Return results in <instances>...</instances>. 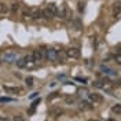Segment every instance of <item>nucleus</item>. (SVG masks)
<instances>
[{
	"label": "nucleus",
	"mask_w": 121,
	"mask_h": 121,
	"mask_svg": "<svg viewBox=\"0 0 121 121\" xmlns=\"http://www.w3.org/2000/svg\"><path fill=\"white\" fill-rule=\"evenodd\" d=\"M78 6H80V7H78V10H80V11H81V10H83V8H84V4H83V3H80V4H78Z\"/></svg>",
	"instance_id": "27"
},
{
	"label": "nucleus",
	"mask_w": 121,
	"mask_h": 121,
	"mask_svg": "<svg viewBox=\"0 0 121 121\" xmlns=\"http://www.w3.org/2000/svg\"><path fill=\"white\" fill-rule=\"evenodd\" d=\"M45 58H47L48 60H56L58 59V52H56V50H54V48L47 50V52H45Z\"/></svg>",
	"instance_id": "3"
},
{
	"label": "nucleus",
	"mask_w": 121,
	"mask_h": 121,
	"mask_svg": "<svg viewBox=\"0 0 121 121\" xmlns=\"http://www.w3.org/2000/svg\"><path fill=\"white\" fill-rule=\"evenodd\" d=\"M90 100L94 102V103H102V102H103V96H102L100 94L94 92V94H90Z\"/></svg>",
	"instance_id": "4"
},
{
	"label": "nucleus",
	"mask_w": 121,
	"mask_h": 121,
	"mask_svg": "<svg viewBox=\"0 0 121 121\" xmlns=\"http://www.w3.org/2000/svg\"><path fill=\"white\" fill-rule=\"evenodd\" d=\"M47 8H48V10H50L54 15L58 14V10H56V6H55V4H48V7H47Z\"/></svg>",
	"instance_id": "13"
},
{
	"label": "nucleus",
	"mask_w": 121,
	"mask_h": 121,
	"mask_svg": "<svg viewBox=\"0 0 121 121\" xmlns=\"http://www.w3.org/2000/svg\"><path fill=\"white\" fill-rule=\"evenodd\" d=\"M66 55H68L69 58H78L80 56V51L77 50V48H69V50H66Z\"/></svg>",
	"instance_id": "5"
},
{
	"label": "nucleus",
	"mask_w": 121,
	"mask_h": 121,
	"mask_svg": "<svg viewBox=\"0 0 121 121\" xmlns=\"http://www.w3.org/2000/svg\"><path fill=\"white\" fill-rule=\"evenodd\" d=\"M4 91L6 92H13V94H15V92H19V88H13V87H4Z\"/></svg>",
	"instance_id": "14"
},
{
	"label": "nucleus",
	"mask_w": 121,
	"mask_h": 121,
	"mask_svg": "<svg viewBox=\"0 0 121 121\" xmlns=\"http://www.w3.org/2000/svg\"><path fill=\"white\" fill-rule=\"evenodd\" d=\"M80 109H81V110H91V109H92V106H91L88 102L81 100V102H80Z\"/></svg>",
	"instance_id": "8"
},
{
	"label": "nucleus",
	"mask_w": 121,
	"mask_h": 121,
	"mask_svg": "<svg viewBox=\"0 0 121 121\" xmlns=\"http://www.w3.org/2000/svg\"><path fill=\"white\" fill-rule=\"evenodd\" d=\"M0 102H14V99L7 98V96H1V98H0Z\"/></svg>",
	"instance_id": "18"
},
{
	"label": "nucleus",
	"mask_w": 121,
	"mask_h": 121,
	"mask_svg": "<svg viewBox=\"0 0 121 121\" xmlns=\"http://www.w3.org/2000/svg\"><path fill=\"white\" fill-rule=\"evenodd\" d=\"M11 10H13V11H18V10H19V4H18V3H14V4H11Z\"/></svg>",
	"instance_id": "19"
},
{
	"label": "nucleus",
	"mask_w": 121,
	"mask_h": 121,
	"mask_svg": "<svg viewBox=\"0 0 121 121\" xmlns=\"http://www.w3.org/2000/svg\"><path fill=\"white\" fill-rule=\"evenodd\" d=\"M62 113H63V110L60 107H52V109H50V114H52L54 117H58Z\"/></svg>",
	"instance_id": "7"
},
{
	"label": "nucleus",
	"mask_w": 121,
	"mask_h": 121,
	"mask_svg": "<svg viewBox=\"0 0 121 121\" xmlns=\"http://www.w3.org/2000/svg\"><path fill=\"white\" fill-rule=\"evenodd\" d=\"M109 121H114V120H109Z\"/></svg>",
	"instance_id": "29"
},
{
	"label": "nucleus",
	"mask_w": 121,
	"mask_h": 121,
	"mask_svg": "<svg viewBox=\"0 0 121 121\" xmlns=\"http://www.w3.org/2000/svg\"><path fill=\"white\" fill-rule=\"evenodd\" d=\"M43 58H44V51H43V50H36V51L33 52V59H35V62L41 60Z\"/></svg>",
	"instance_id": "6"
},
{
	"label": "nucleus",
	"mask_w": 121,
	"mask_h": 121,
	"mask_svg": "<svg viewBox=\"0 0 121 121\" xmlns=\"http://www.w3.org/2000/svg\"><path fill=\"white\" fill-rule=\"evenodd\" d=\"M23 59H25V62H26V63H28V62H35V59H33V52L25 55V56H23Z\"/></svg>",
	"instance_id": "15"
},
{
	"label": "nucleus",
	"mask_w": 121,
	"mask_h": 121,
	"mask_svg": "<svg viewBox=\"0 0 121 121\" xmlns=\"http://www.w3.org/2000/svg\"><path fill=\"white\" fill-rule=\"evenodd\" d=\"M26 84H28V87H32L33 85V78L32 77H26Z\"/></svg>",
	"instance_id": "21"
},
{
	"label": "nucleus",
	"mask_w": 121,
	"mask_h": 121,
	"mask_svg": "<svg viewBox=\"0 0 121 121\" xmlns=\"http://www.w3.org/2000/svg\"><path fill=\"white\" fill-rule=\"evenodd\" d=\"M13 121H25V120H23V117H22V116H15V117H14V120H13Z\"/></svg>",
	"instance_id": "22"
},
{
	"label": "nucleus",
	"mask_w": 121,
	"mask_h": 121,
	"mask_svg": "<svg viewBox=\"0 0 121 121\" xmlns=\"http://www.w3.org/2000/svg\"><path fill=\"white\" fill-rule=\"evenodd\" d=\"M3 60L6 63H15L17 62V54L15 52H6L3 55Z\"/></svg>",
	"instance_id": "1"
},
{
	"label": "nucleus",
	"mask_w": 121,
	"mask_h": 121,
	"mask_svg": "<svg viewBox=\"0 0 121 121\" xmlns=\"http://www.w3.org/2000/svg\"><path fill=\"white\" fill-rule=\"evenodd\" d=\"M8 11V7L6 4H3V3H0V14H6Z\"/></svg>",
	"instance_id": "16"
},
{
	"label": "nucleus",
	"mask_w": 121,
	"mask_h": 121,
	"mask_svg": "<svg viewBox=\"0 0 121 121\" xmlns=\"http://www.w3.org/2000/svg\"><path fill=\"white\" fill-rule=\"evenodd\" d=\"M58 96H59V95H58V92H54L51 96H48V100H51V99H54V98H58Z\"/></svg>",
	"instance_id": "23"
},
{
	"label": "nucleus",
	"mask_w": 121,
	"mask_h": 121,
	"mask_svg": "<svg viewBox=\"0 0 121 121\" xmlns=\"http://www.w3.org/2000/svg\"><path fill=\"white\" fill-rule=\"evenodd\" d=\"M39 103H40V98H39V99H36V100L33 102V105H32V109H35V107H36V106H37Z\"/></svg>",
	"instance_id": "24"
},
{
	"label": "nucleus",
	"mask_w": 121,
	"mask_h": 121,
	"mask_svg": "<svg viewBox=\"0 0 121 121\" xmlns=\"http://www.w3.org/2000/svg\"><path fill=\"white\" fill-rule=\"evenodd\" d=\"M25 65H26V62H25V59H23V58H21V59L17 60V66H18V68H23Z\"/></svg>",
	"instance_id": "17"
},
{
	"label": "nucleus",
	"mask_w": 121,
	"mask_h": 121,
	"mask_svg": "<svg viewBox=\"0 0 121 121\" xmlns=\"http://www.w3.org/2000/svg\"><path fill=\"white\" fill-rule=\"evenodd\" d=\"M90 121H98V120H90Z\"/></svg>",
	"instance_id": "28"
},
{
	"label": "nucleus",
	"mask_w": 121,
	"mask_h": 121,
	"mask_svg": "<svg viewBox=\"0 0 121 121\" xmlns=\"http://www.w3.org/2000/svg\"><path fill=\"white\" fill-rule=\"evenodd\" d=\"M66 102H68V103H73V102H74V98H70V96H69V98H66Z\"/></svg>",
	"instance_id": "25"
},
{
	"label": "nucleus",
	"mask_w": 121,
	"mask_h": 121,
	"mask_svg": "<svg viewBox=\"0 0 121 121\" xmlns=\"http://www.w3.org/2000/svg\"><path fill=\"white\" fill-rule=\"evenodd\" d=\"M43 14H44V18H47V19H51V18H54V17H55V15H54L52 13L48 10V8H45L44 11H43Z\"/></svg>",
	"instance_id": "11"
},
{
	"label": "nucleus",
	"mask_w": 121,
	"mask_h": 121,
	"mask_svg": "<svg viewBox=\"0 0 121 121\" xmlns=\"http://www.w3.org/2000/svg\"><path fill=\"white\" fill-rule=\"evenodd\" d=\"M100 70H102L103 73H106V74L116 76V72H114V70H112V69H109V68H106V66H100Z\"/></svg>",
	"instance_id": "9"
},
{
	"label": "nucleus",
	"mask_w": 121,
	"mask_h": 121,
	"mask_svg": "<svg viewBox=\"0 0 121 121\" xmlns=\"http://www.w3.org/2000/svg\"><path fill=\"white\" fill-rule=\"evenodd\" d=\"M0 121H10L7 117H0Z\"/></svg>",
	"instance_id": "26"
},
{
	"label": "nucleus",
	"mask_w": 121,
	"mask_h": 121,
	"mask_svg": "<svg viewBox=\"0 0 121 121\" xmlns=\"http://www.w3.org/2000/svg\"><path fill=\"white\" fill-rule=\"evenodd\" d=\"M30 18L33 19H41L44 18V14L40 8H30Z\"/></svg>",
	"instance_id": "2"
},
{
	"label": "nucleus",
	"mask_w": 121,
	"mask_h": 121,
	"mask_svg": "<svg viewBox=\"0 0 121 121\" xmlns=\"http://www.w3.org/2000/svg\"><path fill=\"white\" fill-rule=\"evenodd\" d=\"M114 60H116V63L121 65V54H117V55L114 56Z\"/></svg>",
	"instance_id": "20"
},
{
	"label": "nucleus",
	"mask_w": 121,
	"mask_h": 121,
	"mask_svg": "<svg viewBox=\"0 0 121 121\" xmlns=\"http://www.w3.org/2000/svg\"><path fill=\"white\" fill-rule=\"evenodd\" d=\"M113 13H114V15H120L121 14V4H114Z\"/></svg>",
	"instance_id": "12"
},
{
	"label": "nucleus",
	"mask_w": 121,
	"mask_h": 121,
	"mask_svg": "<svg viewBox=\"0 0 121 121\" xmlns=\"http://www.w3.org/2000/svg\"><path fill=\"white\" fill-rule=\"evenodd\" d=\"M112 112H113L116 116L121 114V105H114V106H112Z\"/></svg>",
	"instance_id": "10"
}]
</instances>
